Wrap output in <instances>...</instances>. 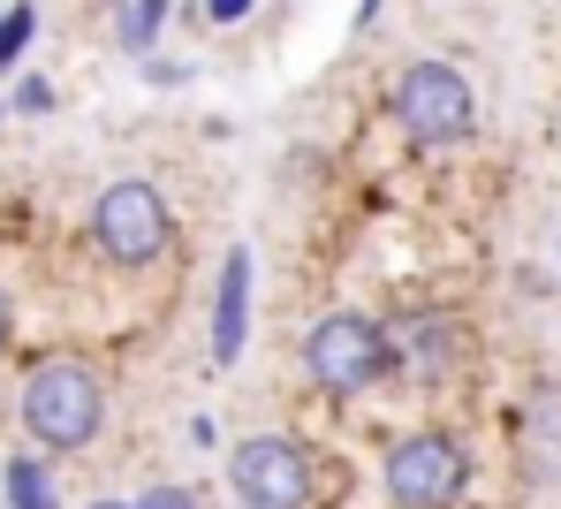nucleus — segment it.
<instances>
[{"label": "nucleus", "mask_w": 561, "mask_h": 509, "mask_svg": "<svg viewBox=\"0 0 561 509\" xmlns=\"http://www.w3.org/2000/svg\"><path fill=\"white\" fill-rule=\"evenodd\" d=\"M99 426H106V381H99L84 358H46V365H31V381H23V433L38 441V449H92Z\"/></svg>", "instance_id": "nucleus-1"}, {"label": "nucleus", "mask_w": 561, "mask_h": 509, "mask_svg": "<svg viewBox=\"0 0 561 509\" xmlns=\"http://www.w3.org/2000/svg\"><path fill=\"white\" fill-rule=\"evenodd\" d=\"M304 373L327 388V396H365L373 381L394 373L387 358V327L365 312H327L311 335H304Z\"/></svg>", "instance_id": "nucleus-2"}, {"label": "nucleus", "mask_w": 561, "mask_h": 509, "mask_svg": "<svg viewBox=\"0 0 561 509\" xmlns=\"http://www.w3.org/2000/svg\"><path fill=\"white\" fill-rule=\"evenodd\" d=\"M394 122L410 129V145H463L478 129V100H470L456 61H410L394 77Z\"/></svg>", "instance_id": "nucleus-3"}, {"label": "nucleus", "mask_w": 561, "mask_h": 509, "mask_svg": "<svg viewBox=\"0 0 561 509\" xmlns=\"http://www.w3.org/2000/svg\"><path fill=\"white\" fill-rule=\"evenodd\" d=\"M319 487L311 456L288 433H251L243 449H228V495L236 509H304Z\"/></svg>", "instance_id": "nucleus-4"}, {"label": "nucleus", "mask_w": 561, "mask_h": 509, "mask_svg": "<svg viewBox=\"0 0 561 509\" xmlns=\"http://www.w3.org/2000/svg\"><path fill=\"white\" fill-rule=\"evenodd\" d=\"M168 199L152 191V183H137V176H122V183H106L92 205V244L114 259V267H152L160 251H168Z\"/></svg>", "instance_id": "nucleus-5"}, {"label": "nucleus", "mask_w": 561, "mask_h": 509, "mask_svg": "<svg viewBox=\"0 0 561 509\" xmlns=\"http://www.w3.org/2000/svg\"><path fill=\"white\" fill-rule=\"evenodd\" d=\"M463 479H470V456L440 426H417V433H402L387 449V495L402 509H448L463 495Z\"/></svg>", "instance_id": "nucleus-6"}, {"label": "nucleus", "mask_w": 561, "mask_h": 509, "mask_svg": "<svg viewBox=\"0 0 561 509\" xmlns=\"http://www.w3.org/2000/svg\"><path fill=\"white\" fill-rule=\"evenodd\" d=\"M251 251L236 244L228 259H220V297H213V365H236L243 358V342H251Z\"/></svg>", "instance_id": "nucleus-7"}, {"label": "nucleus", "mask_w": 561, "mask_h": 509, "mask_svg": "<svg viewBox=\"0 0 561 509\" xmlns=\"http://www.w3.org/2000/svg\"><path fill=\"white\" fill-rule=\"evenodd\" d=\"M387 358H394V373L433 381V373L456 365V335H448L440 312H402V319H387Z\"/></svg>", "instance_id": "nucleus-8"}, {"label": "nucleus", "mask_w": 561, "mask_h": 509, "mask_svg": "<svg viewBox=\"0 0 561 509\" xmlns=\"http://www.w3.org/2000/svg\"><path fill=\"white\" fill-rule=\"evenodd\" d=\"M524 464H531L539 479L561 472V381H547V388L524 404Z\"/></svg>", "instance_id": "nucleus-9"}, {"label": "nucleus", "mask_w": 561, "mask_h": 509, "mask_svg": "<svg viewBox=\"0 0 561 509\" xmlns=\"http://www.w3.org/2000/svg\"><path fill=\"white\" fill-rule=\"evenodd\" d=\"M0 495H8V509H61V495H54V479H46L38 456H8L0 464Z\"/></svg>", "instance_id": "nucleus-10"}, {"label": "nucleus", "mask_w": 561, "mask_h": 509, "mask_svg": "<svg viewBox=\"0 0 561 509\" xmlns=\"http://www.w3.org/2000/svg\"><path fill=\"white\" fill-rule=\"evenodd\" d=\"M31 31H38V8H31V0H8V8H0V77H8V69L23 61Z\"/></svg>", "instance_id": "nucleus-11"}, {"label": "nucleus", "mask_w": 561, "mask_h": 509, "mask_svg": "<svg viewBox=\"0 0 561 509\" xmlns=\"http://www.w3.org/2000/svg\"><path fill=\"white\" fill-rule=\"evenodd\" d=\"M160 23H168V0H137V8H122V46H129V54H152Z\"/></svg>", "instance_id": "nucleus-12"}, {"label": "nucleus", "mask_w": 561, "mask_h": 509, "mask_svg": "<svg viewBox=\"0 0 561 509\" xmlns=\"http://www.w3.org/2000/svg\"><path fill=\"white\" fill-rule=\"evenodd\" d=\"M129 509H197V495L190 487H152L145 502H129Z\"/></svg>", "instance_id": "nucleus-13"}, {"label": "nucleus", "mask_w": 561, "mask_h": 509, "mask_svg": "<svg viewBox=\"0 0 561 509\" xmlns=\"http://www.w3.org/2000/svg\"><path fill=\"white\" fill-rule=\"evenodd\" d=\"M15 106H23V114H46V106H54V84H38V77H31V84L15 92Z\"/></svg>", "instance_id": "nucleus-14"}, {"label": "nucleus", "mask_w": 561, "mask_h": 509, "mask_svg": "<svg viewBox=\"0 0 561 509\" xmlns=\"http://www.w3.org/2000/svg\"><path fill=\"white\" fill-rule=\"evenodd\" d=\"M251 8H259V0H205V15H213V23H243Z\"/></svg>", "instance_id": "nucleus-15"}, {"label": "nucleus", "mask_w": 561, "mask_h": 509, "mask_svg": "<svg viewBox=\"0 0 561 509\" xmlns=\"http://www.w3.org/2000/svg\"><path fill=\"white\" fill-rule=\"evenodd\" d=\"M8 335H15V305H8V290H0V358H8Z\"/></svg>", "instance_id": "nucleus-16"}, {"label": "nucleus", "mask_w": 561, "mask_h": 509, "mask_svg": "<svg viewBox=\"0 0 561 509\" xmlns=\"http://www.w3.org/2000/svg\"><path fill=\"white\" fill-rule=\"evenodd\" d=\"M92 509H129V502H92Z\"/></svg>", "instance_id": "nucleus-17"}, {"label": "nucleus", "mask_w": 561, "mask_h": 509, "mask_svg": "<svg viewBox=\"0 0 561 509\" xmlns=\"http://www.w3.org/2000/svg\"><path fill=\"white\" fill-rule=\"evenodd\" d=\"M0 114H8V100H0Z\"/></svg>", "instance_id": "nucleus-18"}]
</instances>
